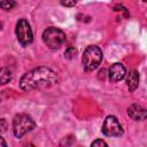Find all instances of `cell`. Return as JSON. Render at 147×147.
<instances>
[{"mask_svg": "<svg viewBox=\"0 0 147 147\" xmlns=\"http://www.w3.org/2000/svg\"><path fill=\"white\" fill-rule=\"evenodd\" d=\"M57 83V75L51 68L38 67L26 74L20 79V87L23 91H32L36 88H46L54 86Z\"/></svg>", "mask_w": 147, "mask_h": 147, "instance_id": "1", "label": "cell"}, {"mask_svg": "<svg viewBox=\"0 0 147 147\" xmlns=\"http://www.w3.org/2000/svg\"><path fill=\"white\" fill-rule=\"evenodd\" d=\"M102 61V51L94 45L87 46L82 56V63L85 71L95 70Z\"/></svg>", "mask_w": 147, "mask_h": 147, "instance_id": "2", "label": "cell"}, {"mask_svg": "<svg viewBox=\"0 0 147 147\" xmlns=\"http://www.w3.org/2000/svg\"><path fill=\"white\" fill-rule=\"evenodd\" d=\"M36 127V122L28 114H18L13 121V132L16 138H22L25 133Z\"/></svg>", "mask_w": 147, "mask_h": 147, "instance_id": "3", "label": "cell"}, {"mask_svg": "<svg viewBox=\"0 0 147 147\" xmlns=\"http://www.w3.org/2000/svg\"><path fill=\"white\" fill-rule=\"evenodd\" d=\"M42 40L46 46L51 49L60 48L65 41V34L59 28L49 26L42 32Z\"/></svg>", "mask_w": 147, "mask_h": 147, "instance_id": "4", "label": "cell"}, {"mask_svg": "<svg viewBox=\"0 0 147 147\" xmlns=\"http://www.w3.org/2000/svg\"><path fill=\"white\" fill-rule=\"evenodd\" d=\"M15 33L17 37L18 42L22 46H28L33 41V33H32V29L29 24V22L25 18H21L18 20V22L16 23V29H15Z\"/></svg>", "mask_w": 147, "mask_h": 147, "instance_id": "5", "label": "cell"}, {"mask_svg": "<svg viewBox=\"0 0 147 147\" xmlns=\"http://www.w3.org/2000/svg\"><path fill=\"white\" fill-rule=\"evenodd\" d=\"M102 133L107 137H119L123 134L122 125L115 116H107L102 124Z\"/></svg>", "mask_w": 147, "mask_h": 147, "instance_id": "6", "label": "cell"}, {"mask_svg": "<svg viewBox=\"0 0 147 147\" xmlns=\"http://www.w3.org/2000/svg\"><path fill=\"white\" fill-rule=\"evenodd\" d=\"M125 74H126V70L122 63H114L110 65L108 70V78L111 83H116L122 80L125 77Z\"/></svg>", "mask_w": 147, "mask_h": 147, "instance_id": "7", "label": "cell"}, {"mask_svg": "<svg viewBox=\"0 0 147 147\" xmlns=\"http://www.w3.org/2000/svg\"><path fill=\"white\" fill-rule=\"evenodd\" d=\"M127 115L134 121H144L147 117V111L138 103H133L127 108Z\"/></svg>", "mask_w": 147, "mask_h": 147, "instance_id": "8", "label": "cell"}, {"mask_svg": "<svg viewBox=\"0 0 147 147\" xmlns=\"http://www.w3.org/2000/svg\"><path fill=\"white\" fill-rule=\"evenodd\" d=\"M139 85V74L137 70H131L126 76V86L130 92H133Z\"/></svg>", "mask_w": 147, "mask_h": 147, "instance_id": "9", "label": "cell"}, {"mask_svg": "<svg viewBox=\"0 0 147 147\" xmlns=\"http://www.w3.org/2000/svg\"><path fill=\"white\" fill-rule=\"evenodd\" d=\"M13 78V75H11V71L8 69V68H1L0 69V85H3V84H7Z\"/></svg>", "mask_w": 147, "mask_h": 147, "instance_id": "10", "label": "cell"}, {"mask_svg": "<svg viewBox=\"0 0 147 147\" xmlns=\"http://www.w3.org/2000/svg\"><path fill=\"white\" fill-rule=\"evenodd\" d=\"M16 6L15 0H2L0 2V8L3 10H10Z\"/></svg>", "mask_w": 147, "mask_h": 147, "instance_id": "11", "label": "cell"}, {"mask_svg": "<svg viewBox=\"0 0 147 147\" xmlns=\"http://www.w3.org/2000/svg\"><path fill=\"white\" fill-rule=\"evenodd\" d=\"M76 55H77V49L74 48V47H68V48L65 49V52H64V57L68 59V60L74 59Z\"/></svg>", "mask_w": 147, "mask_h": 147, "instance_id": "12", "label": "cell"}, {"mask_svg": "<svg viewBox=\"0 0 147 147\" xmlns=\"http://www.w3.org/2000/svg\"><path fill=\"white\" fill-rule=\"evenodd\" d=\"M77 2L78 0H61V5L64 7H74L76 6Z\"/></svg>", "mask_w": 147, "mask_h": 147, "instance_id": "13", "label": "cell"}, {"mask_svg": "<svg viewBox=\"0 0 147 147\" xmlns=\"http://www.w3.org/2000/svg\"><path fill=\"white\" fill-rule=\"evenodd\" d=\"M91 146H93V147H96V146H108L107 145V142L106 141H103V140H101V139H96V140H94L92 144H91Z\"/></svg>", "mask_w": 147, "mask_h": 147, "instance_id": "14", "label": "cell"}, {"mask_svg": "<svg viewBox=\"0 0 147 147\" xmlns=\"http://www.w3.org/2000/svg\"><path fill=\"white\" fill-rule=\"evenodd\" d=\"M6 130H7V122L5 118H1L0 119V133L6 132Z\"/></svg>", "mask_w": 147, "mask_h": 147, "instance_id": "15", "label": "cell"}, {"mask_svg": "<svg viewBox=\"0 0 147 147\" xmlns=\"http://www.w3.org/2000/svg\"><path fill=\"white\" fill-rule=\"evenodd\" d=\"M0 146H2V147H6L7 146V142L3 140V138H1L0 137Z\"/></svg>", "mask_w": 147, "mask_h": 147, "instance_id": "16", "label": "cell"}, {"mask_svg": "<svg viewBox=\"0 0 147 147\" xmlns=\"http://www.w3.org/2000/svg\"><path fill=\"white\" fill-rule=\"evenodd\" d=\"M1 29H2V23L0 22V30H1Z\"/></svg>", "mask_w": 147, "mask_h": 147, "instance_id": "17", "label": "cell"}, {"mask_svg": "<svg viewBox=\"0 0 147 147\" xmlns=\"http://www.w3.org/2000/svg\"><path fill=\"white\" fill-rule=\"evenodd\" d=\"M142 1H146V0H142Z\"/></svg>", "mask_w": 147, "mask_h": 147, "instance_id": "18", "label": "cell"}]
</instances>
